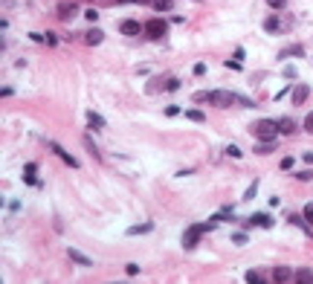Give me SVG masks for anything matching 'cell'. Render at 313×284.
Segmentation results:
<instances>
[{
    "mask_svg": "<svg viewBox=\"0 0 313 284\" xmlns=\"http://www.w3.org/2000/svg\"><path fill=\"white\" fill-rule=\"evenodd\" d=\"M212 229H215V221L188 226V232L183 235V247H186V250H194V247H197V241H200V235H206V232H212Z\"/></svg>",
    "mask_w": 313,
    "mask_h": 284,
    "instance_id": "obj_1",
    "label": "cell"
},
{
    "mask_svg": "<svg viewBox=\"0 0 313 284\" xmlns=\"http://www.w3.org/2000/svg\"><path fill=\"white\" fill-rule=\"evenodd\" d=\"M252 133H255L258 139H264V142H273V139H279V122H273V119H258V122L252 125Z\"/></svg>",
    "mask_w": 313,
    "mask_h": 284,
    "instance_id": "obj_2",
    "label": "cell"
},
{
    "mask_svg": "<svg viewBox=\"0 0 313 284\" xmlns=\"http://www.w3.org/2000/svg\"><path fill=\"white\" fill-rule=\"evenodd\" d=\"M206 102L215 104V107H229V104L238 102V96L232 93V90H209V93H206Z\"/></svg>",
    "mask_w": 313,
    "mask_h": 284,
    "instance_id": "obj_3",
    "label": "cell"
},
{
    "mask_svg": "<svg viewBox=\"0 0 313 284\" xmlns=\"http://www.w3.org/2000/svg\"><path fill=\"white\" fill-rule=\"evenodd\" d=\"M165 29H168V26H165V21H162V18H156V21H148V24H145V35H148L151 41H159V38L165 35Z\"/></svg>",
    "mask_w": 313,
    "mask_h": 284,
    "instance_id": "obj_4",
    "label": "cell"
},
{
    "mask_svg": "<svg viewBox=\"0 0 313 284\" xmlns=\"http://www.w3.org/2000/svg\"><path fill=\"white\" fill-rule=\"evenodd\" d=\"M52 154H58V157H61L64 162H67V165H70V168H78V159L73 157V154H67V151L61 148V145H55V142H52Z\"/></svg>",
    "mask_w": 313,
    "mask_h": 284,
    "instance_id": "obj_5",
    "label": "cell"
},
{
    "mask_svg": "<svg viewBox=\"0 0 313 284\" xmlns=\"http://www.w3.org/2000/svg\"><path fill=\"white\" fill-rule=\"evenodd\" d=\"M76 12H78V6H76V3H61V6H58V18H61V21L76 18Z\"/></svg>",
    "mask_w": 313,
    "mask_h": 284,
    "instance_id": "obj_6",
    "label": "cell"
},
{
    "mask_svg": "<svg viewBox=\"0 0 313 284\" xmlns=\"http://www.w3.org/2000/svg\"><path fill=\"white\" fill-rule=\"evenodd\" d=\"M290 279H296V273H293V270H287V267H276V270H273V282H290Z\"/></svg>",
    "mask_w": 313,
    "mask_h": 284,
    "instance_id": "obj_7",
    "label": "cell"
},
{
    "mask_svg": "<svg viewBox=\"0 0 313 284\" xmlns=\"http://www.w3.org/2000/svg\"><path fill=\"white\" fill-rule=\"evenodd\" d=\"M293 55H305V47H302V44H296V47H284L282 52H279V61H284V58H293Z\"/></svg>",
    "mask_w": 313,
    "mask_h": 284,
    "instance_id": "obj_8",
    "label": "cell"
},
{
    "mask_svg": "<svg viewBox=\"0 0 313 284\" xmlns=\"http://www.w3.org/2000/svg\"><path fill=\"white\" fill-rule=\"evenodd\" d=\"M119 29H122V35H139V32H142V24H139V21H125Z\"/></svg>",
    "mask_w": 313,
    "mask_h": 284,
    "instance_id": "obj_9",
    "label": "cell"
},
{
    "mask_svg": "<svg viewBox=\"0 0 313 284\" xmlns=\"http://www.w3.org/2000/svg\"><path fill=\"white\" fill-rule=\"evenodd\" d=\"M308 96H311V87H308V84H299V87H293V102H296V104H302Z\"/></svg>",
    "mask_w": 313,
    "mask_h": 284,
    "instance_id": "obj_10",
    "label": "cell"
},
{
    "mask_svg": "<svg viewBox=\"0 0 313 284\" xmlns=\"http://www.w3.org/2000/svg\"><path fill=\"white\" fill-rule=\"evenodd\" d=\"M67 253H70V258H73L76 264H81V267H90V264H93V258H87V255L78 253V250H67Z\"/></svg>",
    "mask_w": 313,
    "mask_h": 284,
    "instance_id": "obj_11",
    "label": "cell"
},
{
    "mask_svg": "<svg viewBox=\"0 0 313 284\" xmlns=\"http://www.w3.org/2000/svg\"><path fill=\"white\" fill-rule=\"evenodd\" d=\"M250 223L252 226H264V229H270V226H273V218H270V215H252Z\"/></svg>",
    "mask_w": 313,
    "mask_h": 284,
    "instance_id": "obj_12",
    "label": "cell"
},
{
    "mask_svg": "<svg viewBox=\"0 0 313 284\" xmlns=\"http://www.w3.org/2000/svg\"><path fill=\"white\" fill-rule=\"evenodd\" d=\"M293 130H296V122H293V119H279V133L290 136Z\"/></svg>",
    "mask_w": 313,
    "mask_h": 284,
    "instance_id": "obj_13",
    "label": "cell"
},
{
    "mask_svg": "<svg viewBox=\"0 0 313 284\" xmlns=\"http://www.w3.org/2000/svg\"><path fill=\"white\" fill-rule=\"evenodd\" d=\"M102 41H104V32L102 29H90L87 32V44H93L96 47V44H102Z\"/></svg>",
    "mask_w": 313,
    "mask_h": 284,
    "instance_id": "obj_14",
    "label": "cell"
},
{
    "mask_svg": "<svg viewBox=\"0 0 313 284\" xmlns=\"http://www.w3.org/2000/svg\"><path fill=\"white\" fill-rule=\"evenodd\" d=\"M264 29H267V32H282V29H284V24H279V18H267Z\"/></svg>",
    "mask_w": 313,
    "mask_h": 284,
    "instance_id": "obj_15",
    "label": "cell"
},
{
    "mask_svg": "<svg viewBox=\"0 0 313 284\" xmlns=\"http://www.w3.org/2000/svg\"><path fill=\"white\" fill-rule=\"evenodd\" d=\"M296 282L313 284V270H308V267H305V270H299V273H296Z\"/></svg>",
    "mask_w": 313,
    "mask_h": 284,
    "instance_id": "obj_16",
    "label": "cell"
},
{
    "mask_svg": "<svg viewBox=\"0 0 313 284\" xmlns=\"http://www.w3.org/2000/svg\"><path fill=\"white\" fill-rule=\"evenodd\" d=\"M151 6H154L156 12H168L174 6V0H151Z\"/></svg>",
    "mask_w": 313,
    "mask_h": 284,
    "instance_id": "obj_17",
    "label": "cell"
},
{
    "mask_svg": "<svg viewBox=\"0 0 313 284\" xmlns=\"http://www.w3.org/2000/svg\"><path fill=\"white\" fill-rule=\"evenodd\" d=\"M87 122H90V128H96V130H99V128H104V119H102L99 113H93V110L87 113Z\"/></svg>",
    "mask_w": 313,
    "mask_h": 284,
    "instance_id": "obj_18",
    "label": "cell"
},
{
    "mask_svg": "<svg viewBox=\"0 0 313 284\" xmlns=\"http://www.w3.org/2000/svg\"><path fill=\"white\" fill-rule=\"evenodd\" d=\"M151 229H154L151 223H142V226H130V229H128V235H145V232H151Z\"/></svg>",
    "mask_w": 313,
    "mask_h": 284,
    "instance_id": "obj_19",
    "label": "cell"
},
{
    "mask_svg": "<svg viewBox=\"0 0 313 284\" xmlns=\"http://www.w3.org/2000/svg\"><path fill=\"white\" fill-rule=\"evenodd\" d=\"M186 116L191 119V122H206V113H200V110H194V107L186 110Z\"/></svg>",
    "mask_w": 313,
    "mask_h": 284,
    "instance_id": "obj_20",
    "label": "cell"
},
{
    "mask_svg": "<svg viewBox=\"0 0 313 284\" xmlns=\"http://www.w3.org/2000/svg\"><path fill=\"white\" fill-rule=\"evenodd\" d=\"M177 90H180V81L177 78H168L165 81V93H177Z\"/></svg>",
    "mask_w": 313,
    "mask_h": 284,
    "instance_id": "obj_21",
    "label": "cell"
},
{
    "mask_svg": "<svg viewBox=\"0 0 313 284\" xmlns=\"http://www.w3.org/2000/svg\"><path fill=\"white\" fill-rule=\"evenodd\" d=\"M226 157L238 159V157H241V148H238V145H226Z\"/></svg>",
    "mask_w": 313,
    "mask_h": 284,
    "instance_id": "obj_22",
    "label": "cell"
},
{
    "mask_svg": "<svg viewBox=\"0 0 313 284\" xmlns=\"http://www.w3.org/2000/svg\"><path fill=\"white\" fill-rule=\"evenodd\" d=\"M255 194H258V186H255V183H252L250 189L244 191V200H252V197H255Z\"/></svg>",
    "mask_w": 313,
    "mask_h": 284,
    "instance_id": "obj_23",
    "label": "cell"
},
{
    "mask_svg": "<svg viewBox=\"0 0 313 284\" xmlns=\"http://www.w3.org/2000/svg\"><path fill=\"white\" fill-rule=\"evenodd\" d=\"M84 148H87V151H90V154H93L96 159H99V148H96V145L90 142V139H84Z\"/></svg>",
    "mask_w": 313,
    "mask_h": 284,
    "instance_id": "obj_24",
    "label": "cell"
},
{
    "mask_svg": "<svg viewBox=\"0 0 313 284\" xmlns=\"http://www.w3.org/2000/svg\"><path fill=\"white\" fill-rule=\"evenodd\" d=\"M244 279H247V282H250V284H258V282H261V279H258V273H255V270H250V273H247V276H244Z\"/></svg>",
    "mask_w": 313,
    "mask_h": 284,
    "instance_id": "obj_25",
    "label": "cell"
},
{
    "mask_svg": "<svg viewBox=\"0 0 313 284\" xmlns=\"http://www.w3.org/2000/svg\"><path fill=\"white\" fill-rule=\"evenodd\" d=\"M305 221L313 223V203H308V206H305Z\"/></svg>",
    "mask_w": 313,
    "mask_h": 284,
    "instance_id": "obj_26",
    "label": "cell"
},
{
    "mask_svg": "<svg viewBox=\"0 0 313 284\" xmlns=\"http://www.w3.org/2000/svg\"><path fill=\"white\" fill-rule=\"evenodd\" d=\"M305 130H308V133H313V113H308V116H305Z\"/></svg>",
    "mask_w": 313,
    "mask_h": 284,
    "instance_id": "obj_27",
    "label": "cell"
},
{
    "mask_svg": "<svg viewBox=\"0 0 313 284\" xmlns=\"http://www.w3.org/2000/svg\"><path fill=\"white\" fill-rule=\"evenodd\" d=\"M44 44H47V47H55V35H52V32H47V35H44Z\"/></svg>",
    "mask_w": 313,
    "mask_h": 284,
    "instance_id": "obj_28",
    "label": "cell"
},
{
    "mask_svg": "<svg viewBox=\"0 0 313 284\" xmlns=\"http://www.w3.org/2000/svg\"><path fill=\"white\" fill-rule=\"evenodd\" d=\"M232 241H235V244H247V235H244V232H238V235H232Z\"/></svg>",
    "mask_w": 313,
    "mask_h": 284,
    "instance_id": "obj_29",
    "label": "cell"
},
{
    "mask_svg": "<svg viewBox=\"0 0 313 284\" xmlns=\"http://www.w3.org/2000/svg\"><path fill=\"white\" fill-rule=\"evenodd\" d=\"M282 168H284V171H290V168H293V157H284L282 159Z\"/></svg>",
    "mask_w": 313,
    "mask_h": 284,
    "instance_id": "obj_30",
    "label": "cell"
},
{
    "mask_svg": "<svg viewBox=\"0 0 313 284\" xmlns=\"http://www.w3.org/2000/svg\"><path fill=\"white\" fill-rule=\"evenodd\" d=\"M206 73V64H194V76H203Z\"/></svg>",
    "mask_w": 313,
    "mask_h": 284,
    "instance_id": "obj_31",
    "label": "cell"
},
{
    "mask_svg": "<svg viewBox=\"0 0 313 284\" xmlns=\"http://www.w3.org/2000/svg\"><path fill=\"white\" fill-rule=\"evenodd\" d=\"M299 180H313V171H302V174H296Z\"/></svg>",
    "mask_w": 313,
    "mask_h": 284,
    "instance_id": "obj_32",
    "label": "cell"
},
{
    "mask_svg": "<svg viewBox=\"0 0 313 284\" xmlns=\"http://www.w3.org/2000/svg\"><path fill=\"white\" fill-rule=\"evenodd\" d=\"M267 3H270L273 9H282V6H284V0H267Z\"/></svg>",
    "mask_w": 313,
    "mask_h": 284,
    "instance_id": "obj_33",
    "label": "cell"
},
{
    "mask_svg": "<svg viewBox=\"0 0 313 284\" xmlns=\"http://www.w3.org/2000/svg\"><path fill=\"white\" fill-rule=\"evenodd\" d=\"M122 3H151V0H122Z\"/></svg>",
    "mask_w": 313,
    "mask_h": 284,
    "instance_id": "obj_34",
    "label": "cell"
}]
</instances>
